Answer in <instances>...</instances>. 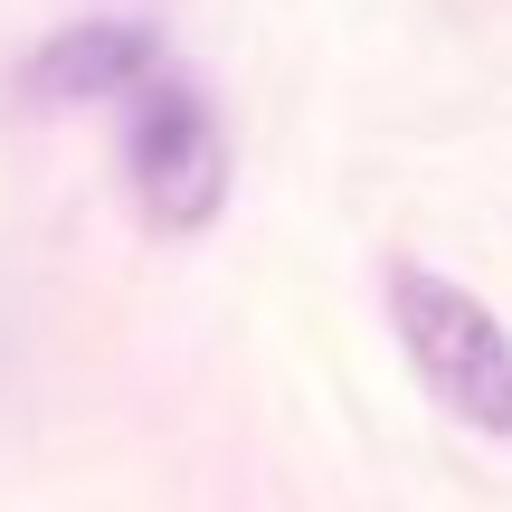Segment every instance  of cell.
Here are the masks:
<instances>
[{
	"label": "cell",
	"mask_w": 512,
	"mask_h": 512,
	"mask_svg": "<svg viewBox=\"0 0 512 512\" xmlns=\"http://www.w3.org/2000/svg\"><path fill=\"white\" fill-rule=\"evenodd\" d=\"M389 323H399V351L427 380V399L484 437H512V332L484 294L446 285L437 266H389Z\"/></svg>",
	"instance_id": "6da1fadb"
},
{
	"label": "cell",
	"mask_w": 512,
	"mask_h": 512,
	"mask_svg": "<svg viewBox=\"0 0 512 512\" xmlns=\"http://www.w3.org/2000/svg\"><path fill=\"white\" fill-rule=\"evenodd\" d=\"M124 171H133V200H143L152 228H209L228 209V133L209 114L200 86L181 76H152V86L124 95Z\"/></svg>",
	"instance_id": "7a4b0ae2"
},
{
	"label": "cell",
	"mask_w": 512,
	"mask_h": 512,
	"mask_svg": "<svg viewBox=\"0 0 512 512\" xmlns=\"http://www.w3.org/2000/svg\"><path fill=\"white\" fill-rule=\"evenodd\" d=\"M162 76V48L133 19H86V29H57L48 48L29 57V95L38 105H105V95H133Z\"/></svg>",
	"instance_id": "3957f363"
}]
</instances>
